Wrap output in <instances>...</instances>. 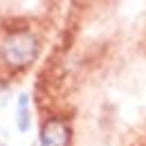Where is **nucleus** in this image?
Masks as SVG:
<instances>
[{
    "instance_id": "obj_1",
    "label": "nucleus",
    "mask_w": 146,
    "mask_h": 146,
    "mask_svg": "<svg viewBox=\"0 0 146 146\" xmlns=\"http://www.w3.org/2000/svg\"><path fill=\"white\" fill-rule=\"evenodd\" d=\"M40 40L29 29H16L9 32L0 40V58L11 70H25L38 58Z\"/></svg>"
},
{
    "instance_id": "obj_2",
    "label": "nucleus",
    "mask_w": 146,
    "mask_h": 146,
    "mask_svg": "<svg viewBox=\"0 0 146 146\" xmlns=\"http://www.w3.org/2000/svg\"><path fill=\"white\" fill-rule=\"evenodd\" d=\"M40 146H70L72 144V128L65 119L61 117H52L40 126V137H38Z\"/></svg>"
},
{
    "instance_id": "obj_3",
    "label": "nucleus",
    "mask_w": 146,
    "mask_h": 146,
    "mask_svg": "<svg viewBox=\"0 0 146 146\" xmlns=\"http://www.w3.org/2000/svg\"><path fill=\"white\" fill-rule=\"evenodd\" d=\"M16 126L20 133L29 130V97L25 92L18 97V104H16Z\"/></svg>"
}]
</instances>
